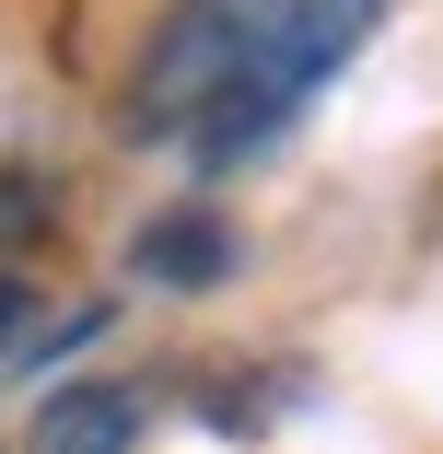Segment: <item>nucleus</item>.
I'll return each mask as SVG.
<instances>
[{
	"label": "nucleus",
	"mask_w": 443,
	"mask_h": 454,
	"mask_svg": "<svg viewBox=\"0 0 443 454\" xmlns=\"http://www.w3.org/2000/svg\"><path fill=\"white\" fill-rule=\"evenodd\" d=\"M385 24V0H292V12L269 24V47H257L245 59V82H233V94L187 129L199 140V163L222 175V163H257V152H269L315 94H327V82L350 70V59H362V35Z\"/></svg>",
	"instance_id": "obj_1"
},
{
	"label": "nucleus",
	"mask_w": 443,
	"mask_h": 454,
	"mask_svg": "<svg viewBox=\"0 0 443 454\" xmlns=\"http://www.w3.org/2000/svg\"><path fill=\"white\" fill-rule=\"evenodd\" d=\"M140 442V385H59L24 431V454H129Z\"/></svg>",
	"instance_id": "obj_4"
},
{
	"label": "nucleus",
	"mask_w": 443,
	"mask_h": 454,
	"mask_svg": "<svg viewBox=\"0 0 443 454\" xmlns=\"http://www.w3.org/2000/svg\"><path fill=\"white\" fill-rule=\"evenodd\" d=\"M12 349H36V280L0 268V361H12Z\"/></svg>",
	"instance_id": "obj_6"
},
{
	"label": "nucleus",
	"mask_w": 443,
	"mask_h": 454,
	"mask_svg": "<svg viewBox=\"0 0 443 454\" xmlns=\"http://www.w3.org/2000/svg\"><path fill=\"white\" fill-rule=\"evenodd\" d=\"M292 12V0H175V12L152 24V47H140V70H129V129L140 140H175V129H199L233 82H245V59L269 47V24Z\"/></svg>",
	"instance_id": "obj_2"
},
{
	"label": "nucleus",
	"mask_w": 443,
	"mask_h": 454,
	"mask_svg": "<svg viewBox=\"0 0 443 454\" xmlns=\"http://www.w3.org/2000/svg\"><path fill=\"white\" fill-rule=\"evenodd\" d=\"M47 233V187L36 175H0V245H36Z\"/></svg>",
	"instance_id": "obj_5"
},
{
	"label": "nucleus",
	"mask_w": 443,
	"mask_h": 454,
	"mask_svg": "<svg viewBox=\"0 0 443 454\" xmlns=\"http://www.w3.org/2000/svg\"><path fill=\"white\" fill-rule=\"evenodd\" d=\"M129 268H140L152 292H222V280H233V222H222L210 199L152 210V222L129 233Z\"/></svg>",
	"instance_id": "obj_3"
}]
</instances>
